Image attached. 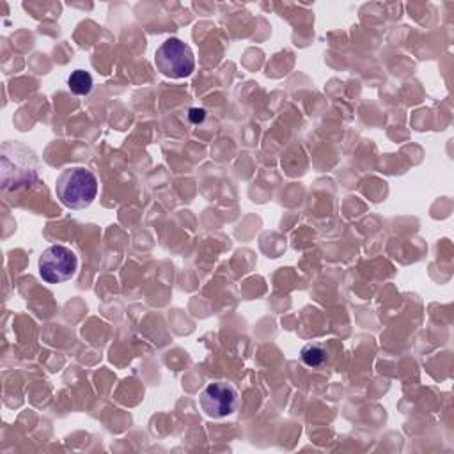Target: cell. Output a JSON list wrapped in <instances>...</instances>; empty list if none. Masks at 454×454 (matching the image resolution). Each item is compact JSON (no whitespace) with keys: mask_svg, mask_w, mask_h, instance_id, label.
<instances>
[{"mask_svg":"<svg viewBox=\"0 0 454 454\" xmlns=\"http://www.w3.org/2000/svg\"><path fill=\"white\" fill-rule=\"evenodd\" d=\"M55 193L66 207L85 209L98 195V177L87 167H67L57 176Z\"/></svg>","mask_w":454,"mask_h":454,"instance_id":"6da1fadb","label":"cell"},{"mask_svg":"<svg viewBox=\"0 0 454 454\" xmlns=\"http://www.w3.org/2000/svg\"><path fill=\"white\" fill-rule=\"evenodd\" d=\"M156 69L167 78H186L195 69V55L192 48L181 39L170 37L163 41L154 51Z\"/></svg>","mask_w":454,"mask_h":454,"instance_id":"7a4b0ae2","label":"cell"},{"mask_svg":"<svg viewBox=\"0 0 454 454\" xmlns=\"http://www.w3.org/2000/svg\"><path fill=\"white\" fill-rule=\"evenodd\" d=\"M39 275L48 284H62L74 277L78 268L76 254L66 245H51L43 250L37 261Z\"/></svg>","mask_w":454,"mask_h":454,"instance_id":"3957f363","label":"cell"},{"mask_svg":"<svg viewBox=\"0 0 454 454\" xmlns=\"http://www.w3.org/2000/svg\"><path fill=\"white\" fill-rule=\"evenodd\" d=\"M202 411L211 419H223L238 408V390L227 381H211L204 387L199 397Z\"/></svg>","mask_w":454,"mask_h":454,"instance_id":"277c9868","label":"cell"},{"mask_svg":"<svg viewBox=\"0 0 454 454\" xmlns=\"http://www.w3.org/2000/svg\"><path fill=\"white\" fill-rule=\"evenodd\" d=\"M92 76L85 69H76L67 76V87L76 96H87L92 90Z\"/></svg>","mask_w":454,"mask_h":454,"instance_id":"5b68a950","label":"cell"},{"mask_svg":"<svg viewBox=\"0 0 454 454\" xmlns=\"http://www.w3.org/2000/svg\"><path fill=\"white\" fill-rule=\"evenodd\" d=\"M328 353L317 346V344H307L301 351H300V358L305 365L309 367H321L326 362Z\"/></svg>","mask_w":454,"mask_h":454,"instance_id":"8992f818","label":"cell"},{"mask_svg":"<svg viewBox=\"0 0 454 454\" xmlns=\"http://www.w3.org/2000/svg\"><path fill=\"white\" fill-rule=\"evenodd\" d=\"M188 117H190V121H192L193 124H199V122L204 121L206 110H204V108H192L190 114H188Z\"/></svg>","mask_w":454,"mask_h":454,"instance_id":"52a82bcc","label":"cell"}]
</instances>
